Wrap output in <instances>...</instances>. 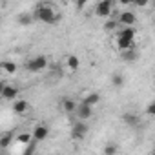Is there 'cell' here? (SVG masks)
<instances>
[{"label": "cell", "instance_id": "5bb4252c", "mask_svg": "<svg viewBox=\"0 0 155 155\" xmlns=\"http://www.w3.org/2000/svg\"><path fill=\"white\" fill-rule=\"evenodd\" d=\"M122 60H126V62H133V60H137V51H135V48H130V49H124L122 51Z\"/></svg>", "mask_w": 155, "mask_h": 155}, {"label": "cell", "instance_id": "7a4b0ae2", "mask_svg": "<svg viewBox=\"0 0 155 155\" xmlns=\"http://www.w3.org/2000/svg\"><path fill=\"white\" fill-rule=\"evenodd\" d=\"M26 68H28V71H31V73H40V71H44V69L48 68V58H46L44 55H38V57L28 60Z\"/></svg>", "mask_w": 155, "mask_h": 155}, {"label": "cell", "instance_id": "7c38bea8", "mask_svg": "<svg viewBox=\"0 0 155 155\" xmlns=\"http://www.w3.org/2000/svg\"><path fill=\"white\" fill-rule=\"evenodd\" d=\"M17 64L13 62V60H6V62H2V64H0V69H2L4 73H9V75H13L15 71H17Z\"/></svg>", "mask_w": 155, "mask_h": 155}, {"label": "cell", "instance_id": "8992f818", "mask_svg": "<svg viewBox=\"0 0 155 155\" xmlns=\"http://www.w3.org/2000/svg\"><path fill=\"white\" fill-rule=\"evenodd\" d=\"M48 135H49V128H48V126H44V124L35 126V130H33V133H31V137H33V140H35V142L46 140V139H48Z\"/></svg>", "mask_w": 155, "mask_h": 155}, {"label": "cell", "instance_id": "7402d4cb", "mask_svg": "<svg viewBox=\"0 0 155 155\" xmlns=\"http://www.w3.org/2000/svg\"><path fill=\"white\" fill-rule=\"evenodd\" d=\"M146 115H155V102H150L148 106H146Z\"/></svg>", "mask_w": 155, "mask_h": 155}, {"label": "cell", "instance_id": "4316f807", "mask_svg": "<svg viewBox=\"0 0 155 155\" xmlns=\"http://www.w3.org/2000/svg\"><path fill=\"white\" fill-rule=\"evenodd\" d=\"M33 151H35V140H31V142H29V146H28L26 153H33Z\"/></svg>", "mask_w": 155, "mask_h": 155}, {"label": "cell", "instance_id": "8fae6325", "mask_svg": "<svg viewBox=\"0 0 155 155\" xmlns=\"http://www.w3.org/2000/svg\"><path fill=\"white\" fill-rule=\"evenodd\" d=\"M66 66H68V69L77 71V69L81 68V58L77 57V55H69V57H68V60H66Z\"/></svg>", "mask_w": 155, "mask_h": 155}, {"label": "cell", "instance_id": "6da1fadb", "mask_svg": "<svg viewBox=\"0 0 155 155\" xmlns=\"http://www.w3.org/2000/svg\"><path fill=\"white\" fill-rule=\"evenodd\" d=\"M33 18H37V20H40V22H44V24H57L60 17L55 13L53 6H49V4H38V6L35 8Z\"/></svg>", "mask_w": 155, "mask_h": 155}, {"label": "cell", "instance_id": "d6986e66", "mask_svg": "<svg viewBox=\"0 0 155 155\" xmlns=\"http://www.w3.org/2000/svg\"><path fill=\"white\" fill-rule=\"evenodd\" d=\"M99 101H101V95H99V93H90L82 102H86V104H90V106H95V104H99Z\"/></svg>", "mask_w": 155, "mask_h": 155}, {"label": "cell", "instance_id": "ffe728a7", "mask_svg": "<svg viewBox=\"0 0 155 155\" xmlns=\"http://www.w3.org/2000/svg\"><path fill=\"white\" fill-rule=\"evenodd\" d=\"M17 140L20 142V144H29L31 140H33V137H31V133H20V135H17Z\"/></svg>", "mask_w": 155, "mask_h": 155}, {"label": "cell", "instance_id": "30bf717a", "mask_svg": "<svg viewBox=\"0 0 155 155\" xmlns=\"http://www.w3.org/2000/svg\"><path fill=\"white\" fill-rule=\"evenodd\" d=\"M135 29L131 26H124L120 31H119V38H126V40H135Z\"/></svg>", "mask_w": 155, "mask_h": 155}, {"label": "cell", "instance_id": "2e32d148", "mask_svg": "<svg viewBox=\"0 0 155 155\" xmlns=\"http://www.w3.org/2000/svg\"><path fill=\"white\" fill-rule=\"evenodd\" d=\"M133 42H135V40H126V38H119V37H117V48H119L120 51L133 48Z\"/></svg>", "mask_w": 155, "mask_h": 155}, {"label": "cell", "instance_id": "603a6c76", "mask_svg": "<svg viewBox=\"0 0 155 155\" xmlns=\"http://www.w3.org/2000/svg\"><path fill=\"white\" fill-rule=\"evenodd\" d=\"M104 153H106V155H113V153H117V148H115L113 144H108V146L104 148Z\"/></svg>", "mask_w": 155, "mask_h": 155}, {"label": "cell", "instance_id": "52a82bcc", "mask_svg": "<svg viewBox=\"0 0 155 155\" xmlns=\"http://www.w3.org/2000/svg\"><path fill=\"white\" fill-rule=\"evenodd\" d=\"M0 97H2L4 101H15V99L18 97V88L6 84V86H4V90L0 91Z\"/></svg>", "mask_w": 155, "mask_h": 155}, {"label": "cell", "instance_id": "9c48e42d", "mask_svg": "<svg viewBox=\"0 0 155 155\" xmlns=\"http://www.w3.org/2000/svg\"><path fill=\"white\" fill-rule=\"evenodd\" d=\"M135 20H137V17L131 11H124L119 17V24H122V26H131V24H135Z\"/></svg>", "mask_w": 155, "mask_h": 155}, {"label": "cell", "instance_id": "277c9868", "mask_svg": "<svg viewBox=\"0 0 155 155\" xmlns=\"http://www.w3.org/2000/svg\"><path fill=\"white\" fill-rule=\"evenodd\" d=\"M88 126L84 124V120H77L73 126H71V137L75 139V140H82L86 135H88Z\"/></svg>", "mask_w": 155, "mask_h": 155}, {"label": "cell", "instance_id": "9a60e30c", "mask_svg": "<svg viewBox=\"0 0 155 155\" xmlns=\"http://www.w3.org/2000/svg\"><path fill=\"white\" fill-rule=\"evenodd\" d=\"M11 142H13V133L11 131H8V133H4L2 137H0V148H2V150L9 148Z\"/></svg>", "mask_w": 155, "mask_h": 155}, {"label": "cell", "instance_id": "e0dca14e", "mask_svg": "<svg viewBox=\"0 0 155 155\" xmlns=\"http://www.w3.org/2000/svg\"><path fill=\"white\" fill-rule=\"evenodd\" d=\"M111 84H113L115 88H122V86H124V75H122V73H115V75L111 77Z\"/></svg>", "mask_w": 155, "mask_h": 155}, {"label": "cell", "instance_id": "5b68a950", "mask_svg": "<svg viewBox=\"0 0 155 155\" xmlns=\"http://www.w3.org/2000/svg\"><path fill=\"white\" fill-rule=\"evenodd\" d=\"M75 113H77V117H79V120H88V119L93 115V106H90V104L82 102L81 106H77Z\"/></svg>", "mask_w": 155, "mask_h": 155}, {"label": "cell", "instance_id": "44dd1931", "mask_svg": "<svg viewBox=\"0 0 155 155\" xmlns=\"http://www.w3.org/2000/svg\"><path fill=\"white\" fill-rule=\"evenodd\" d=\"M64 110H66L68 113H71V111H75V110H77V104H75L71 99H66V101H64Z\"/></svg>", "mask_w": 155, "mask_h": 155}, {"label": "cell", "instance_id": "ba28073f", "mask_svg": "<svg viewBox=\"0 0 155 155\" xmlns=\"http://www.w3.org/2000/svg\"><path fill=\"white\" fill-rule=\"evenodd\" d=\"M28 108H29V104H28L24 99H15V102H13V111H15L17 115H24V113L28 111Z\"/></svg>", "mask_w": 155, "mask_h": 155}, {"label": "cell", "instance_id": "ac0fdd59", "mask_svg": "<svg viewBox=\"0 0 155 155\" xmlns=\"http://www.w3.org/2000/svg\"><path fill=\"white\" fill-rule=\"evenodd\" d=\"M122 119H124V122H126L128 126H131V128H135V126L139 124V119H137V115H133V113H126Z\"/></svg>", "mask_w": 155, "mask_h": 155}, {"label": "cell", "instance_id": "3957f363", "mask_svg": "<svg viewBox=\"0 0 155 155\" xmlns=\"http://www.w3.org/2000/svg\"><path fill=\"white\" fill-rule=\"evenodd\" d=\"M113 11V0H101L95 6V15L101 18H108Z\"/></svg>", "mask_w": 155, "mask_h": 155}, {"label": "cell", "instance_id": "d4e9b609", "mask_svg": "<svg viewBox=\"0 0 155 155\" xmlns=\"http://www.w3.org/2000/svg\"><path fill=\"white\" fill-rule=\"evenodd\" d=\"M104 28H106L108 31H110V29H115V28H117V22H113V20H108V22L104 24Z\"/></svg>", "mask_w": 155, "mask_h": 155}, {"label": "cell", "instance_id": "484cf974", "mask_svg": "<svg viewBox=\"0 0 155 155\" xmlns=\"http://www.w3.org/2000/svg\"><path fill=\"white\" fill-rule=\"evenodd\" d=\"M86 4H88V0H77V2H75L77 9H82V8H86Z\"/></svg>", "mask_w": 155, "mask_h": 155}, {"label": "cell", "instance_id": "83f0119b", "mask_svg": "<svg viewBox=\"0 0 155 155\" xmlns=\"http://www.w3.org/2000/svg\"><path fill=\"white\" fill-rule=\"evenodd\" d=\"M119 2H120L122 6H130V4H133V0H119Z\"/></svg>", "mask_w": 155, "mask_h": 155}, {"label": "cell", "instance_id": "cb8c5ba5", "mask_svg": "<svg viewBox=\"0 0 155 155\" xmlns=\"http://www.w3.org/2000/svg\"><path fill=\"white\" fill-rule=\"evenodd\" d=\"M150 2H151V0H133V4L139 6V8H144V6H148Z\"/></svg>", "mask_w": 155, "mask_h": 155}, {"label": "cell", "instance_id": "f1b7e54d", "mask_svg": "<svg viewBox=\"0 0 155 155\" xmlns=\"http://www.w3.org/2000/svg\"><path fill=\"white\" fill-rule=\"evenodd\" d=\"M4 86H6V82H4V81H0V91L4 90Z\"/></svg>", "mask_w": 155, "mask_h": 155}, {"label": "cell", "instance_id": "4fadbf2b", "mask_svg": "<svg viewBox=\"0 0 155 155\" xmlns=\"http://www.w3.org/2000/svg\"><path fill=\"white\" fill-rule=\"evenodd\" d=\"M33 15H29V13H20L18 17H17V22L20 24V26H31L33 24Z\"/></svg>", "mask_w": 155, "mask_h": 155}]
</instances>
